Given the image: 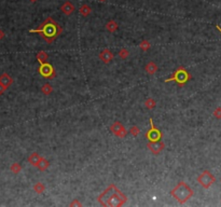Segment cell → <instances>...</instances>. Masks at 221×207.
<instances>
[{
	"mask_svg": "<svg viewBox=\"0 0 221 207\" xmlns=\"http://www.w3.org/2000/svg\"><path fill=\"white\" fill-rule=\"evenodd\" d=\"M97 201L103 206L120 207L123 206L127 201V198L116 187V184H111L97 198Z\"/></svg>",
	"mask_w": 221,
	"mask_h": 207,
	"instance_id": "1",
	"label": "cell"
},
{
	"mask_svg": "<svg viewBox=\"0 0 221 207\" xmlns=\"http://www.w3.org/2000/svg\"><path fill=\"white\" fill-rule=\"evenodd\" d=\"M29 31H30L31 34L33 33L39 34V35L42 37V39H44L48 43H52L58 36L62 35L63 28L53 19V18L50 16V18L45 19L38 28L30 29Z\"/></svg>",
	"mask_w": 221,
	"mask_h": 207,
	"instance_id": "2",
	"label": "cell"
},
{
	"mask_svg": "<svg viewBox=\"0 0 221 207\" xmlns=\"http://www.w3.org/2000/svg\"><path fill=\"white\" fill-rule=\"evenodd\" d=\"M171 195L176 199L178 203L184 204L188 199L192 198L193 190L184 181H180L178 182V184L171 191Z\"/></svg>",
	"mask_w": 221,
	"mask_h": 207,
	"instance_id": "3",
	"label": "cell"
},
{
	"mask_svg": "<svg viewBox=\"0 0 221 207\" xmlns=\"http://www.w3.org/2000/svg\"><path fill=\"white\" fill-rule=\"evenodd\" d=\"M191 79V75L189 74L188 71H187V69L182 66H180L178 68V69L176 70V71L174 72L173 75H171V77L168 78V79L165 80V82H176L178 85H180V86H182L187 83V82L189 81V80Z\"/></svg>",
	"mask_w": 221,
	"mask_h": 207,
	"instance_id": "4",
	"label": "cell"
},
{
	"mask_svg": "<svg viewBox=\"0 0 221 207\" xmlns=\"http://www.w3.org/2000/svg\"><path fill=\"white\" fill-rule=\"evenodd\" d=\"M215 181H216L215 176H213L209 170H204L202 174L198 177V182L204 189H208Z\"/></svg>",
	"mask_w": 221,
	"mask_h": 207,
	"instance_id": "5",
	"label": "cell"
},
{
	"mask_svg": "<svg viewBox=\"0 0 221 207\" xmlns=\"http://www.w3.org/2000/svg\"><path fill=\"white\" fill-rule=\"evenodd\" d=\"M39 74H40L42 77L47 78V79H54L55 75H56V72H55V69L50 63H43V64H40V67H39Z\"/></svg>",
	"mask_w": 221,
	"mask_h": 207,
	"instance_id": "6",
	"label": "cell"
},
{
	"mask_svg": "<svg viewBox=\"0 0 221 207\" xmlns=\"http://www.w3.org/2000/svg\"><path fill=\"white\" fill-rule=\"evenodd\" d=\"M150 121V130L146 133V137L148 138L149 141H157V140H161L162 138V133L161 131L159 130L157 127H155L154 123H153V120L151 118L149 119Z\"/></svg>",
	"mask_w": 221,
	"mask_h": 207,
	"instance_id": "7",
	"label": "cell"
},
{
	"mask_svg": "<svg viewBox=\"0 0 221 207\" xmlns=\"http://www.w3.org/2000/svg\"><path fill=\"white\" fill-rule=\"evenodd\" d=\"M110 131L119 138H125L126 134H127V131H126V128L123 126V124L118 122V121L110 126Z\"/></svg>",
	"mask_w": 221,
	"mask_h": 207,
	"instance_id": "8",
	"label": "cell"
},
{
	"mask_svg": "<svg viewBox=\"0 0 221 207\" xmlns=\"http://www.w3.org/2000/svg\"><path fill=\"white\" fill-rule=\"evenodd\" d=\"M147 147L149 148V150L153 153L154 155H159L161 153V151L165 148V143L162 140L157 141H149L147 145Z\"/></svg>",
	"mask_w": 221,
	"mask_h": 207,
	"instance_id": "9",
	"label": "cell"
},
{
	"mask_svg": "<svg viewBox=\"0 0 221 207\" xmlns=\"http://www.w3.org/2000/svg\"><path fill=\"white\" fill-rule=\"evenodd\" d=\"M98 57H99V60H100L103 63H105V64H108V63H110L111 60H113V53L111 52L109 49H104V50L101 51L100 53H99Z\"/></svg>",
	"mask_w": 221,
	"mask_h": 207,
	"instance_id": "10",
	"label": "cell"
},
{
	"mask_svg": "<svg viewBox=\"0 0 221 207\" xmlns=\"http://www.w3.org/2000/svg\"><path fill=\"white\" fill-rule=\"evenodd\" d=\"M60 10H62V12L65 14V15H70V14L74 13L75 7L70 1H66L62 7H60Z\"/></svg>",
	"mask_w": 221,
	"mask_h": 207,
	"instance_id": "11",
	"label": "cell"
},
{
	"mask_svg": "<svg viewBox=\"0 0 221 207\" xmlns=\"http://www.w3.org/2000/svg\"><path fill=\"white\" fill-rule=\"evenodd\" d=\"M0 83L3 85L6 89H8L10 85L13 83V79H12L8 74H3L0 75Z\"/></svg>",
	"mask_w": 221,
	"mask_h": 207,
	"instance_id": "12",
	"label": "cell"
},
{
	"mask_svg": "<svg viewBox=\"0 0 221 207\" xmlns=\"http://www.w3.org/2000/svg\"><path fill=\"white\" fill-rule=\"evenodd\" d=\"M49 166H50V162H49L47 159H44V158L41 157V159L38 162V164H37V166L36 167H38V169L40 170V172H44V170L47 169Z\"/></svg>",
	"mask_w": 221,
	"mask_h": 207,
	"instance_id": "13",
	"label": "cell"
},
{
	"mask_svg": "<svg viewBox=\"0 0 221 207\" xmlns=\"http://www.w3.org/2000/svg\"><path fill=\"white\" fill-rule=\"evenodd\" d=\"M145 69L149 75H154L155 72L157 71V64H155L154 62H149L147 65H146Z\"/></svg>",
	"mask_w": 221,
	"mask_h": 207,
	"instance_id": "14",
	"label": "cell"
},
{
	"mask_svg": "<svg viewBox=\"0 0 221 207\" xmlns=\"http://www.w3.org/2000/svg\"><path fill=\"white\" fill-rule=\"evenodd\" d=\"M40 159H41L40 155H39L37 152H33L28 157V162L30 163L33 166H37V164H38L39 161H40Z\"/></svg>",
	"mask_w": 221,
	"mask_h": 207,
	"instance_id": "15",
	"label": "cell"
},
{
	"mask_svg": "<svg viewBox=\"0 0 221 207\" xmlns=\"http://www.w3.org/2000/svg\"><path fill=\"white\" fill-rule=\"evenodd\" d=\"M79 11H80V13H81V15H82V16H84V18H86V16H89L90 14H91L92 9H91V7L87 6V4H82V6L80 7Z\"/></svg>",
	"mask_w": 221,
	"mask_h": 207,
	"instance_id": "16",
	"label": "cell"
},
{
	"mask_svg": "<svg viewBox=\"0 0 221 207\" xmlns=\"http://www.w3.org/2000/svg\"><path fill=\"white\" fill-rule=\"evenodd\" d=\"M118 27L119 25L116 24V21H113V19H111V21H109L108 23L106 24V28L108 31H110V33H115V31L118 30Z\"/></svg>",
	"mask_w": 221,
	"mask_h": 207,
	"instance_id": "17",
	"label": "cell"
},
{
	"mask_svg": "<svg viewBox=\"0 0 221 207\" xmlns=\"http://www.w3.org/2000/svg\"><path fill=\"white\" fill-rule=\"evenodd\" d=\"M49 58V55L47 52H44V51H40V52H38L37 54V60L38 62L40 63V64H43V63H47Z\"/></svg>",
	"mask_w": 221,
	"mask_h": 207,
	"instance_id": "18",
	"label": "cell"
},
{
	"mask_svg": "<svg viewBox=\"0 0 221 207\" xmlns=\"http://www.w3.org/2000/svg\"><path fill=\"white\" fill-rule=\"evenodd\" d=\"M41 92H42L44 95H50L51 93L53 92V87L52 85L50 83H45L42 85V87H41Z\"/></svg>",
	"mask_w": 221,
	"mask_h": 207,
	"instance_id": "19",
	"label": "cell"
},
{
	"mask_svg": "<svg viewBox=\"0 0 221 207\" xmlns=\"http://www.w3.org/2000/svg\"><path fill=\"white\" fill-rule=\"evenodd\" d=\"M155 105H157V103H155V101L153 98H147L145 101V106L147 107L148 109H153L155 107Z\"/></svg>",
	"mask_w": 221,
	"mask_h": 207,
	"instance_id": "20",
	"label": "cell"
},
{
	"mask_svg": "<svg viewBox=\"0 0 221 207\" xmlns=\"http://www.w3.org/2000/svg\"><path fill=\"white\" fill-rule=\"evenodd\" d=\"M33 190H35L37 193H42L43 191L45 190V187H44V184H41V182H37V184L33 186Z\"/></svg>",
	"mask_w": 221,
	"mask_h": 207,
	"instance_id": "21",
	"label": "cell"
},
{
	"mask_svg": "<svg viewBox=\"0 0 221 207\" xmlns=\"http://www.w3.org/2000/svg\"><path fill=\"white\" fill-rule=\"evenodd\" d=\"M128 55H130V52H128L127 49H121L120 52H119V56L120 58H122V60H126V58L128 57Z\"/></svg>",
	"mask_w": 221,
	"mask_h": 207,
	"instance_id": "22",
	"label": "cell"
},
{
	"mask_svg": "<svg viewBox=\"0 0 221 207\" xmlns=\"http://www.w3.org/2000/svg\"><path fill=\"white\" fill-rule=\"evenodd\" d=\"M140 49H141L144 52H146V51H148L150 49V47H151V44H150V42L148 40H144V41H141L140 42Z\"/></svg>",
	"mask_w": 221,
	"mask_h": 207,
	"instance_id": "23",
	"label": "cell"
},
{
	"mask_svg": "<svg viewBox=\"0 0 221 207\" xmlns=\"http://www.w3.org/2000/svg\"><path fill=\"white\" fill-rule=\"evenodd\" d=\"M128 132L132 134L134 137H137V135H139L140 131H139V128H138L137 126H132V127L130 128V131H128Z\"/></svg>",
	"mask_w": 221,
	"mask_h": 207,
	"instance_id": "24",
	"label": "cell"
},
{
	"mask_svg": "<svg viewBox=\"0 0 221 207\" xmlns=\"http://www.w3.org/2000/svg\"><path fill=\"white\" fill-rule=\"evenodd\" d=\"M21 169H22L21 165L18 164V163H14V164L11 166V170L14 173V174H18V173L21 172Z\"/></svg>",
	"mask_w": 221,
	"mask_h": 207,
	"instance_id": "25",
	"label": "cell"
},
{
	"mask_svg": "<svg viewBox=\"0 0 221 207\" xmlns=\"http://www.w3.org/2000/svg\"><path fill=\"white\" fill-rule=\"evenodd\" d=\"M213 116L217 119H221V107H218L213 110Z\"/></svg>",
	"mask_w": 221,
	"mask_h": 207,
	"instance_id": "26",
	"label": "cell"
},
{
	"mask_svg": "<svg viewBox=\"0 0 221 207\" xmlns=\"http://www.w3.org/2000/svg\"><path fill=\"white\" fill-rule=\"evenodd\" d=\"M6 90H7L6 87H4L3 85H2L1 83H0V95H1V94H3V92L6 91Z\"/></svg>",
	"mask_w": 221,
	"mask_h": 207,
	"instance_id": "27",
	"label": "cell"
},
{
	"mask_svg": "<svg viewBox=\"0 0 221 207\" xmlns=\"http://www.w3.org/2000/svg\"><path fill=\"white\" fill-rule=\"evenodd\" d=\"M75 205H78V206H81V205H82V204H81V203H80V202H78V201H77V199H76V201H75V202H74V203H71V204H70V206H75Z\"/></svg>",
	"mask_w": 221,
	"mask_h": 207,
	"instance_id": "28",
	"label": "cell"
},
{
	"mask_svg": "<svg viewBox=\"0 0 221 207\" xmlns=\"http://www.w3.org/2000/svg\"><path fill=\"white\" fill-rule=\"evenodd\" d=\"M4 37V34H3V31L2 30H0V39H2Z\"/></svg>",
	"mask_w": 221,
	"mask_h": 207,
	"instance_id": "29",
	"label": "cell"
},
{
	"mask_svg": "<svg viewBox=\"0 0 221 207\" xmlns=\"http://www.w3.org/2000/svg\"><path fill=\"white\" fill-rule=\"evenodd\" d=\"M217 29H218V30H219L220 33H221V28H220V26H218V25H217Z\"/></svg>",
	"mask_w": 221,
	"mask_h": 207,
	"instance_id": "30",
	"label": "cell"
},
{
	"mask_svg": "<svg viewBox=\"0 0 221 207\" xmlns=\"http://www.w3.org/2000/svg\"><path fill=\"white\" fill-rule=\"evenodd\" d=\"M29 1H30V2H36L37 0H29Z\"/></svg>",
	"mask_w": 221,
	"mask_h": 207,
	"instance_id": "31",
	"label": "cell"
},
{
	"mask_svg": "<svg viewBox=\"0 0 221 207\" xmlns=\"http://www.w3.org/2000/svg\"><path fill=\"white\" fill-rule=\"evenodd\" d=\"M99 1H101V2H104V1H106V0H99Z\"/></svg>",
	"mask_w": 221,
	"mask_h": 207,
	"instance_id": "32",
	"label": "cell"
},
{
	"mask_svg": "<svg viewBox=\"0 0 221 207\" xmlns=\"http://www.w3.org/2000/svg\"><path fill=\"white\" fill-rule=\"evenodd\" d=\"M220 181H221V180H220Z\"/></svg>",
	"mask_w": 221,
	"mask_h": 207,
	"instance_id": "33",
	"label": "cell"
}]
</instances>
